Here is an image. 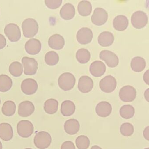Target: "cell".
Segmentation results:
<instances>
[{
  "label": "cell",
  "instance_id": "cell-1",
  "mask_svg": "<svg viewBox=\"0 0 149 149\" xmlns=\"http://www.w3.org/2000/svg\"><path fill=\"white\" fill-rule=\"evenodd\" d=\"M24 36L26 38H32L38 33L39 25L34 19L29 18L23 22L22 25Z\"/></svg>",
  "mask_w": 149,
  "mask_h": 149
},
{
  "label": "cell",
  "instance_id": "cell-2",
  "mask_svg": "<svg viewBox=\"0 0 149 149\" xmlns=\"http://www.w3.org/2000/svg\"><path fill=\"white\" fill-rule=\"evenodd\" d=\"M52 142L50 134L46 131L37 132L34 138L35 145L39 149H46L49 147Z\"/></svg>",
  "mask_w": 149,
  "mask_h": 149
},
{
  "label": "cell",
  "instance_id": "cell-3",
  "mask_svg": "<svg viewBox=\"0 0 149 149\" xmlns=\"http://www.w3.org/2000/svg\"><path fill=\"white\" fill-rule=\"evenodd\" d=\"M76 79L73 74L66 72L61 75L58 78L59 87L64 91L72 89L75 84Z\"/></svg>",
  "mask_w": 149,
  "mask_h": 149
},
{
  "label": "cell",
  "instance_id": "cell-4",
  "mask_svg": "<svg viewBox=\"0 0 149 149\" xmlns=\"http://www.w3.org/2000/svg\"><path fill=\"white\" fill-rule=\"evenodd\" d=\"M17 132L21 137L24 138L29 137L34 132L33 123L28 120H22L17 125Z\"/></svg>",
  "mask_w": 149,
  "mask_h": 149
},
{
  "label": "cell",
  "instance_id": "cell-5",
  "mask_svg": "<svg viewBox=\"0 0 149 149\" xmlns=\"http://www.w3.org/2000/svg\"><path fill=\"white\" fill-rule=\"evenodd\" d=\"M148 22L147 15L143 11H136L131 16V23L133 26L140 29L145 26Z\"/></svg>",
  "mask_w": 149,
  "mask_h": 149
},
{
  "label": "cell",
  "instance_id": "cell-6",
  "mask_svg": "<svg viewBox=\"0 0 149 149\" xmlns=\"http://www.w3.org/2000/svg\"><path fill=\"white\" fill-rule=\"evenodd\" d=\"M5 33L8 38L12 42L18 41L20 39L21 33L19 27L14 23H9L6 26Z\"/></svg>",
  "mask_w": 149,
  "mask_h": 149
},
{
  "label": "cell",
  "instance_id": "cell-7",
  "mask_svg": "<svg viewBox=\"0 0 149 149\" xmlns=\"http://www.w3.org/2000/svg\"><path fill=\"white\" fill-rule=\"evenodd\" d=\"M116 86V80L111 75L106 76L99 82V87L101 90L106 93H111L114 91Z\"/></svg>",
  "mask_w": 149,
  "mask_h": 149
},
{
  "label": "cell",
  "instance_id": "cell-8",
  "mask_svg": "<svg viewBox=\"0 0 149 149\" xmlns=\"http://www.w3.org/2000/svg\"><path fill=\"white\" fill-rule=\"evenodd\" d=\"M119 96L122 101L125 102L134 101L136 96V91L134 87L126 85L121 88L119 92Z\"/></svg>",
  "mask_w": 149,
  "mask_h": 149
},
{
  "label": "cell",
  "instance_id": "cell-9",
  "mask_svg": "<svg viewBox=\"0 0 149 149\" xmlns=\"http://www.w3.org/2000/svg\"><path fill=\"white\" fill-rule=\"evenodd\" d=\"M100 59L104 61L108 67L115 68L118 65L119 60L115 53L109 50H102L99 54Z\"/></svg>",
  "mask_w": 149,
  "mask_h": 149
},
{
  "label": "cell",
  "instance_id": "cell-10",
  "mask_svg": "<svg viewBox=\"0 0 149 149\" xmlns=\"http://www.w3.org/2000/svg\"><path fill=\"white\" fill-rule=\"evenodd\" d=\"M25 74L32 75L36 74L38 68L37 61L33 58L25 56L22 60Z\"/></svg>",
  "mask_w": 149,
  "mask_h": 149
},
{
  "label": "cell",
  "instance_id": "cell-11",
  "mask_svg": "<svg viewBox=\"0 0 149 149\" xmlns=\"http://www.w3.org/2000/svg\"><path fill=\"white\" fill-rule=\"evenodd\" d=\"M108 17V13L104 9L97 8L95 9L91 16V21L96 26H102L106 22Z\"/></svg>",
  "mask_w": 149,
  "mask_h": 149
},
{
  "label": "cell",
  "instance_id": "cell-12",
  "mask_svg": "<svg viewBox=\"0 0 149 149\" xmlns=\"http://www.w3.org/2000/svg\"><path fill=\"white\" fill-rule=\"evenodd\" d=\"M38 87L37 82L32 78H27L22 83V91L26 95L35 94L38 89Z\"/></svg>",
  "mask_w": 149,
  "mask_h": 149
},
{
  "label": "cell",
  "instance_id": "cell-13",
  "mask_svg": "<svg viewBox=\"0 0 149 149\" xmlns=\"http://www.w3.org/2000/svg\"><path fill=\"white\" fill-rule=\"evenodd\" d=\"M93 38V33L91 29L84 27L78 30L77 33V41L81 44L89 43Z\"/></svg>",
  "mask_w": 149,
  "mask_h": 149
},
{
  "label": "cell",
  "instance_id": "cell-14",
  "mask_svg": "<svg viewBox=\"0 0 149 149\" xmlns=\"http://www.w3.org/2000/svg\"><path fill=\"white\" fill-rule=\"evenodd\" d=\"M34 105L30 101H26L19 104L18 109V114L22 117H27L31 116L34 112Z\"/></svg>",
  "mask_w": 149,
  "mask_h": 149
},
{
  "label": "cell",
  "instance_id": "cell-15",
  "mask_svg": "<svg viewBox=\"0 0 149 149\" xmlns=\"http://www.w3.org/2000/svg\"><path fill=\"white\" fill-rule=\"evenodd\" d=\"M94 86L92 79L88 76L81 77L78 81V88L82 93H86L91 91Z\"/></svg>",
  "mask_w": 149,
  "mask_h": 149
},
{
  "label": "cell",
  "instance_id": "cell-16",
  "mask_svg": "<svg viewBox=\"0 0 149 149\" xmlns=\"http://www.w3.org/2000/svg\"><path fill=\"white\" fill-rule=\"evenodd\" d=\"M25 47L26 51L29 54L36 55L40 51L42 44L39 40L33 38L27 41Z\"/></svg>",
  "mask_w": 149,
  "mask_h": 149
},
{
  "label": "cell",
  "instance_id": "cell-17",
  "mask_svg": "<svg viewBox=\"0 0 149 149\" xmlns=\"http://www.w3.org/2000/svg\"><path fill=\"white\" fill-rule=\"evenodd\" d=\"M89 70L92 76L95 77H99L105 73L106 66L104 63L101 61H95L91 64Z\"/></svg>",
  "mask_w": 149,
  "mask_h": 149
},
{
  "label": "cell",
  "instance_id": "cell-18",
  "mask_svg": "<svg viewBox=\"0 0 149 149\" xmlns=\"http://www.w3.org/2000/svg\"><path fill=\"white\" fill-rule=\"evenodd\" d=\"M13 136V130L11 125L7 123L0 124V138L8 141L12 139Z\"/></svg>",
  "mask_w": 149,
  "mask_h": 149
},
{
  "label": "cell",
  "instance_id": "cell-19",
  "mask_svg": "<svg viewBox=\"0 0 149 149\" xmlns=\"http://www.w3.org/2000/svg\"><path fill=\"white\" fill-rule=\"evenodd\" d=\"M96 113L101 117H107L112 111V107L109 103L105 101L101 102L97 105Z\"/></svg>",
  "mask_w": 149,
  "mask_h": 149
},
{
  "label": "cell",
  "instance_id": "cell-20",
  "mask_svg": "<svg viewBox=\"0 0 149 149\" xmlns=\"http://www.w3.org/2000/svg\"><path fill=\"white\" fill-rule=\"evenodd\" d=\"M48 44L50 47L53 49L60 50L64 47L65 40L63 37L61 35L55 34L49 37Z\"/></svg>",
  "mask_w": 149,
  "mask_h": 149
},
{
  "label": "cell",
  "instance_id": "cell-21",
  "mask_svg": "<svg viewBox=\"0 0 149 149\" xmlns=\"http://www.w3.org/2000/svg\"><path fill=\"white\" fill-rule=\"evenodd\" d=\"M80 127L79 122L74 118L69 119L64 123V130L69 135H73L77 133L80 130Z\"/></svg>",
  "mask_w": 149,
  "mask_h": 149
},
{
  "label": "cell",
  "instance_id": "cell-22",
  "mask_svg": "<svg viewBox=\"0 0 149 149\" xmlns=\"http://www.w3.org/2000/svg\"><path fill=\"white\" fill-rule=\"evenodd\" d=\"M60 15L63 19L68 20L74 18L75 15L74 7L70 3H67L61 8Z\"/></svg>",
  "mask_w": 149,
  "mask_h": 149
},
{
  "label": "cell",
  "instance_id": "cell-23",
  "mask_svg": "<svg viewBox=\"0 0 149 149\" xmlns=\"http://www.w3.org/2000/svg\"><path fill=\"white\" fill-rule=\"evenodd\" d=\"M115 40L114 35L109 32H102L98 37V42L100 46L107 47L111 46Z\"/></svg>",
  "mask_w": 149,
  "mask_h": 149
},
{
  "label": "cell",
  "instance_id": "cell-24",
  "mask_svg": "<svg viewBox=\"0 0 149 149\" xmlns=\"http://www.w3.org/2000/svg\"><path fill=\"white\" fill-rule=\"evenodd\" d=\"M128 25L129 20L127 17L125 15H118L115 17L113 20V27L118 31H124L127 28Z\"/></svg>",
  "mask_w": 149,
  "mask_h": 149
},
{
  "label": "cell",
  "instance_id": "cell-25",
  "mask_svg": "<svg viewBox=\"0 0 149 149\" xmlns=\"http://www.w3.org/2000/svg\"><path fill=\"white\" fill-rule=\"evenodd\" d=\"M74 103L72 101L66 100L63 102L61 105V111L64 116H70L75 111Z\"/></svg>",
  "mask_w": 149,
  "mask_h": 149
},
{
  "label": "cell",
  "instance_id": "cell-26",
  "mask_svg": "<svg viewBox=\"0 0 149 149\" xmlns=\"http://www.w3.org/2000/svg\"><path fill=\"white\" fill-rule=\"evenodd\" d=\"M59 103L53 98L48 99L44 103V109L45 112L49 115H53L57 112Z\"/></svg>",
  "mask_w": 149,
  "mask_h": 149
},
{
  "label": "cell",
  "instance_id": "cell-27",
  "mask_svg": "<svg viewBox=\"0 0 149 149\" xmlns=\"http://www.w3.org/2000/svg\"><path fill=\"white\" fill-rule=\"evenodd\" d=\"M145 60L140 56L134 57L131 62V67L133 71L140 72L143 71L146 67Z\"/></svg>",
  "mask_w": 149,
  "mask_h": 149
},
{
  "label": "cell",
  "instance_id": "cell-28",
  "mask_svg": "<svg viewBox=\"0 0 149 149\" xmlns=\"http://www.w3.org/2000/svg\"><path fill=\"white\" fill-rule=\"evenodd\" d=\"M78 13L83 16L90 15L92 11V6L88 1H82L79 2L77 6Z\"/></svg>",
  "mask_w": 149,
  "mask_h": 149
},
{
  "label": "cell",
  "instance_id": "cell-29",
  "mask_svg": "<svg viewBox=\"0 0 149 149\" xmlns=\"http://www.w3.org/2000/svg\"><path fill=\"white\" fill-rule=\"evenodd\" d=\"M13 86V81L7 75H0V91H8Z\"/></svg>",
  "mask_w": 149,
  "mask_h": 149
},
{
  "label": "cell",
  "instance_id": "cell-30",
  "mask_svg": "<svg viewBox=\"0 0 149 149\" xmlns=\"http://www.w3.org/2000/svg\"><path fill=\"white\" fill-rule=\"evenodd\" d=\"M16 106L14 102L12 101H6L2 106V113L6 116H12L15 113Z\"/></svg>",
  "mask_w": 149,
  "mask_h": 149
},
{
  "label": "cell",
  "instance_id": "cell-31",
  "mask_svg": "<svg viewBox=\"0 0 149 149\" xmlns=\"http://www.w3.org/2000/svg\"><path fill=\"white\" fill-rule=\"evenodd\" d=\"M77 59L80 63L84 64L87 63L91 58V54L88 49H80L76 53Z\"/></svg>",
  "mask_w": 149,
  "mask_h": 149
},
{
  "label": "cell",
  "instance_id": "cell-32",
  "mask_svg": "<svg viewBox=\"0 0 149 149\" xmlns=\"http://www.w3.org/2000/svg\"><path fill=\"white\" fill-rule=\"evenodd\" d=\"M120 116L125 119L132 118L135 114V109L130 104L124 105L120 108L119 111Z\"/></svg>",
  "mask_w": 149,
  "mask_h": 149
},
{
  "label": "cell",
  "instance_id": "cell-33",
  "mask_svg": "<svg viewBox=\"0 0 149 149\" xmlns=\"http://www.w3.org/2000/svg\"><path fill=\"white\" fill-rule=\"evenodd\" d=\"M23 67L20 63L15 61L11 63L9 67V71L10 74L15 77L20 76L23 73Z\"/></svg>",
  "mask_w": 149,
  "mask_h": 149
},
{
  "label": "cell",
  "instance_id": "cell-34",
  "mask_svg": "<svg viewBox=\"0 0 149 149\" xmlns=\"http://www.w3.org/2000/svg\"><path fill=\"white\" fill-rule=\"evenodd\" d=\"M59 61L58 54L54 51H49L46 54L45 56V61L47 64L49 66L56 65Z\"/></svg>",
  "mask_w": 149,
  "mask_h": 149
},
{
  "label": "cell",
  "instance_id": "cell-35",
  "mask_svg": "<svg viewBox=\"0 0 149 149\" xmlns=\"http://www.w3.org/2000/svg\"><path fill=\"white\" fill-rule=\"evenodd\" d=\"M76 145L78 149H87L90 144V141L88 137L81 135L77 138Z\"/></svg>",
  "mask_w": 149,
  "mask_h": 149
},
{
  "label": "cell",
  "instance_id": "cell-36",
  "mask_svg": "<svg viewBox=\"0 0 149 149\" xmlns=\"http://www.w3.org/2000/svg\"><path fill=\"white\" fill-rule=\"evenodd\" d=\"M120 132L125 136H130L134 132V126L129 123H125L121 125L120 128Z\"/></svg>",
  "mask_w": 149,
  "mask_h": 149
},
{
  "label": "cell",
  "instance_id": "cell-37",
  "mask_svg": "<svg viewBox=\"0 0 149 149\" xmlns=\"http://www.w3.org/2000/svg\"><path fill=\"white\" fill-rule=\"evenodd\" d=\"M45 4L50 9H56L61 5L62 0H45Z\"/></svg>",
  "mask_w": 149,
  "mask_h": 149
},
{
  "label": "cell",
  "instance_id": "cell-38",
  "mask_svg": "<svg viewBox=\"0 0 149 149\" xmlns=\"http://www.w3.org/2000/svg\"><path fill=\"white\" fill-rule=\"evenodd\" d=\"M61 149H76L75 146L73 142L70 141L64 142L61 146Z\"/></svg>",
  "mask_w": 149,
  "mask_h": 149
},
{
  "label": "cell",
  "instance_id": "cell-39",
  "mask_svg": "<svg viewBox=\"0 0 149 149\" xmlns=\"http://www.w3.org/2000/svg\"><path fill=\"white\" fill-rule=\"evenodd\" d=\"M7 41L5 36L0 34V49H2L6 47Z\"/></svg>",
  "mask_w": 149,
  "mask_h": 149
},
{
  "label": "cell",
  "instance_id": "cell-40",
  "mask_svg": "<svg viewBox=\"0 0 149 149\" xmlns=\"http://www.w3.org/2000/svg\"><path fill=\"white\" fill-rule=\"evenodd\" d=\"M143 136L146 139L149 140V126H148L143 131Z\"/></svg>",
  "mask_w": 149,
  "mask_h": 149
},
{
  "label": "cell",
  "instance_id": "cell-41",
  "mask_svg": "<svg viewBox=\"0 0 149 149\" xmlns=\"http://www.w3.org/2000/svg\"><path fill=\"white\" fill-rule=\"evenodd\" d=\"M143 80L147 84H149V70L144 74Z\"/></svg>",
  "mask_w": 149,
  "mask_h": 149
},
{
  "label": "cell",
  "instance_id": "cell-42",
  "mask_svg": "<svg viewBox=\"0 0 149 149\" xmlns=\"http://www.w3.org/2000/svg\"><path fill=\"white\" fill-rule=\"evenodd\" d=\"M149 88L147 89L145 91L144 93V97L145 98L146 100L147 101V102H149Z\"/></svg>",
  "mask_w": 149,
  "mask_h": 149
},
{
  "label": "cell",
  "instance_id": "cell-43",
  "mask_svg": "<svg viewBox=\"0 0 149 149\" xmlns=\"http://www.w3.org/2000/svg\"><path fill=\"white\" fill-rule=\"evenodd\" d=\"M91 149H102L101 147H100V146H98L97 145H95L93 146H92Z\"/></svg>",
  "mask_w": 149,
  "mask_h": 149
},
{
  "label": "cell",
  "instance_id": "cell-44",
  "mask_svg": "<svg viewBox=\"0 0 149 149\" xmlns=\"http://www.w3.org/2000/svg\"><path fill=\"white\" fill-rule=\"evenodd\" d=\"M3 146H2V143L0 141V149H2Z\"/></svg>",
  "mask_w": 149,
  "mask_h": 149
},
{
  "label": "cell",
  "instance_id": "cell-45",
  "mask_svg": "<svg viewBox=\"0 0 149 149\" xmlns=\"http://www.w3.org/2000/svg\"><path fill=\"white\" fill-rule=\"evenodd\" d=\"M31 149V148H26V149Z\"/></svg>",
  "mask_w": 149,
  "mask_h": 149
},
{
  "label": "cell",
  "instance_id": "cell-46",
  "mask_svg": "<svg viewBox=\"0 0 149 149\" xmlns=\"http://www.w3.org/2000/svg\"><path fill=\"white\" fill-rule=\"evenodd\" d=\"M149 149V148H145V149Z\"/></svg>",
  "mask_w": 149,
  "mask_h": 149
},
{
  "label": "cell",
  "instance_id": "cell-47",
  "mask_svg": "<svg viewBox=\"0 0 149 149\" xmlns=\"http://www.w3.org/2000/svg\"><path fill=\"white\" fill-rule=\"evenodd\" d=\"M1 99H0V104H1Z\"/></svg>",
  "mask_w": 149,
  "mask_h": 149
}]
</instances>
